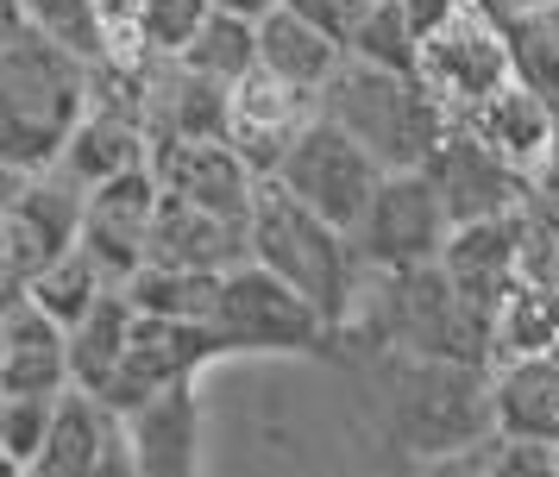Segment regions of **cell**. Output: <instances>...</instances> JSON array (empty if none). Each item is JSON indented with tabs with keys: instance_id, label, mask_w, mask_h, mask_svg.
Segmentation results:
<instances>
[{
	"instance_id": "cell-1",
	"label": "cell",
	"mask_w": 559,
	"mask_h": 477,
	"mask_svg": "<svg viewBox=\"0 0 559 477\" xmlns=\"http://www.w3.org/2000/svg\"><path fill=\"white\" fill-rule=\"evenodd\" d=\"M378 351V390L390 415V440L408 458H465L497 440V402L490 371L472 365H433L408 351Z\"/></svg>"
},
{
	"instance_id": "cell-2",
	"label": "cell",
	"mask_w": 559,
	"mask_h": 477,
	"mask_svg": "<svg viewBox=\"0 0 559 477\" xmlns=\"http://www.w3.org/2000/svg\"><path fill=\"white\" fill-rule=\"evenodd\" d=\"M252 264H264L277 283H289L333 326V339L353 326L358 301H365V283H371V271L358 264L353 232L314 220L308 207H296L283 195L277 182H264V195L252 207Z\"/></svg>"
},
{
	"instance_id": "cell-3",
	"label": "cell",
	"mask_w": 559,
	"mask_h": 477,
	"mask_svg": "<svg viewBox=\"0 0 559 477\" xmlns=\"http://www.w3.org/2000/svg\"><path fill=\"white\" fill-rule=\"evenodd\" d=\"M82 120H88V63L45 38L0 50V164L26 176L57 170Z\"/></svg>"
},
{
	"instance_id": "cell-4",
	"label": "cell",
	"mask_w": 559,
	"mask_h": 477,
	"mask_svg": "<svg viewBox=\"0 0 559 477\" xmlns=\"http://www.w3.org/2000/svg\"><path fill=\"white\" fill-rule=\"evenodd\" d=\"M321 120L340 126L353 145L371 151L383 176L428 170L433 145H440L447 126H453L415 75L371 70V63H353V57H346V70L321 88Z\"/></svg>"
},
{
	"instance_id": "cell-5",
	"label": "cell",
	"mask_w": 559,
	"mask_h": 477,
	"mask_svg": "<svg viewBox=\"0 0 559 477\" xmlns=\"http://www.w3.org/2000/svg\"><path fill=\"white\" fill-rule=\"evenodd\" d=\"M415 82L433 95V107L447 120H472L484 100H497L515 82V57H509L503 20L472 0L459 20H447L433 38H421V70Z\"/></svg>"
},
{
	"instance_id": "cell-6",
	"label": "cell",
	"mask_w": 559,
	"mask_h": 477,
	"mask_svg": "<svg viewBox=\"0 0 559 477\" xmlns=\"http://www.w3.org/2000/svg\"><path fill=\"white\" fill-rule=\"evenodd\" d=\"M214 333L227 339V351H302V358H321L333 339V326L308 308L289 283L264 271V264H239V271L221 276V301H214Z\"/></svg>"
},
{
	"instance_id": "cell-7",
	"label": "cell",
	"mask_w": 559,
	"mask_h": 477,
	"mask_svg": "<svg viewBox=\"0 0 559 477\" xmlns=\"http://www.w3.org/2000/svg\"><path fill=\"white\" fill-rule=\"evenodd\" d=\"M447 239H453V214L421 170L383 176L371 214L358 220L353 246L358 264L371 276H408V271H433L447 258Z\"/></svg>"
},
{
	"instance_id": "cell-8",
	"label": "cell",
	"mask_w": 559,
	"mask_h": 477,
	"mask_svg": "<svg viewBox=\"0 0 559 477\" xmlns=\"http://www.w3.org/2000/svg\"><path fill=\"white\" fill-rule=\"evenodd\" d=\"M271 182H277L296 207H308L314 220L340 226V232H358V220L371 214V201H378V189H383V170H378V157L365 145H353L340 126L314 120L302 132V145L283 157V170L271 176Z\"/></svg>"
},
{
	"instance_id": "cell-9",
	"label": "cell",
	"mask_w": 559,
	"mask_h": 477,
	"mask_svg": "<svg viewBox=\"0 0 559 477\" xmlns=\"http://www.w3.org/2000/svg\"><path fill=\"white\" fill-rule=\"evenodd\" d=\"M221 358H233V351H227V339H221L214 326L145 321V314H139L132 346H127V358H120V371H114V383H107L102 402L127 421V415L145 408V402L170 396V390H189V383H195L207 365H221Z\"/></svg>"
},
{
	"instance_id": "cell-10",
	"label": "cell",
	"mask_w": 559,
	"mask_h": 477,
	"mask_svg": "<svg viewBox=\"0 0 559 477\" xmlns=\"http://www.w3.org/2000/svg\"><path fill=\"white\" fill-rule=\"evenodd\" d=\"M321 120V95H302V88H283L258 70L246 75L227 95V145L252 164L258 182H271L283 170V157L302 145V132Z\"/></svg>"
},
{
	"instance_id": "cell-11",
	"label": "cell",
	"mask_w": 559,
	"mask_h": 477,
	"mask_svg": "<svg viewBox=\"0 0 559 477\" xmlns=\"http://www.w3.org/2000/svg\"><path fill=\"white\" fill-rule=\"evenodd\" d=\"M152 176L164 195L189 201L202 214L252 226V207L264 195V182L252 176V164L227 145V139H189V145H157L152 151Z\"/></svg>"
},
{
	"instance_id": "cell-12",
	"label": "cell",
	"mask_w": 559,
	"mask_h": 477,
	"mask_svg": "<svg viewBox=\"0 0 559 477\" xmlns=\"http://www.w3.org/2000/svg\"><path fill=\"white\" fill-rule=\"evenodd\" d=\"M440 189V201H447V214H453V226H478V220H509L522 201L534 195L522 176L509 170L497 151H484L465 126H447V139L433 145L428 170H421Z\"/></svg>"
},
{
	"instance_id": "cell-13",
	"label": "cell",
	"mask_w": 559,
	"mask_h": 477,
	"mask_svg": "<svg viewBox=\"0 0 559 477\" xmlns=\"http://www.w3.org/2000/svg\"><path fill=\"white\" fill-rule=\"evenodd\" d=\"M157 189L152 170H132L120 182H107L88 195V214H82V251L107 271L114 289H127L132 276L145 271V251H152V226H157Z\"/></svg>"
},
{
	"instance_id": "cell-14",
	"label": "cell",
	"mask_w": 559,
	"mask_h": 477,
	"mask_svg": "<svg viewBox=\"0 0 559 477\" xmlns=\"http://www.w3.org/2000/svg\"><path fill=\"white\" fill-rule=\"evenodd\" d=\"M453 126H465L484 151H497L528 189H559V120L522 82H509L497 100H484L472 120H453Z\"/></svg>"
},
{
	"instance_id": "cell-15",
	"label": "cell",
	"mask_w": 559,
	"mask_h": 477,
	"mask_svg": "<svg viewBox=\"0 0 559 477\" xmlns=\"http://www.w3.org/2000/svg\"><path fill=\"white\" fill-rule=\"evenodd\" d=\"M82 214H88V189H76L63 170H45L26 182L20 207L0 226V239L13 251V264L26 271V283L45 264H57V258H70L82 246Z\"/></svg>"
},
{
	"instance_id": "cell-16",
	"label": "cell",
	"mask_w": 559,
	"mask_h": 477,
	"mask_svg": "<svg viewBox=\"0 0 559 477\" xmlns=\"http://www.w3.org/2000/svg\"><path fill=\"white\" fill-rule=\"evenodd\" d=\"M145 264L195 271V276H227V271H239V264H252V226L221 220V214H202V207H189V201L164 195L157 201V226H152Z\"/></svg>"
},
{
	"instance_id": "cell-17",
	"label": "cell",
	"mask_w": 559,
	"mask_h": 477,
	"mask_svg": "<svg viewBox=\"0 0 559 477\" xmlns=\"http://www.w3.org/2000/svg\"><path fill=\"white\" fill-rule=\"evenodd\" d=\"M440 271L459 296L472 301L478 314L497 321V308L509 301V289L522 283V258H515V220H478V226H453Z\"/></svg>"
},
{
	"instance_id": "cell-18",
	"label": "cell",
	"mask_w": 559,
	"mask_h": 477,
	"mask_svg": "<svg viewBox=\"0 0 559 477\" xmlns=\"http://www.w3.org/2000/svg\"><path fill=\"white\" fill-rule=\"evenodd\" d=\"M127 446L145 477H202V396H195V383L127 415Z\"/></svg>"
},
{
	"instance_id": "cell-19",
	"label": "cell",
	"mask_w": 559,
	"mask_h": 477,
	"mask_svg": "<svg viewBox=\"0 0 559 477\" xmlns=\"http://www.w3.org/2000/svg\"><path fill=\"white\" fill-rule=\"evenodd\" d=\"M7 365H0V396H63L70 390V333L20 301L13 314H0Z\"/></svg>"
},
{
	"instance_id": "cell-20",
	"label": "cell",
	"mask_w": 559,
	"mask_h": 477,
	"mask_svg": "<svg viewBox=\"0 0 559 477\" xmlns=\"http://www.w3.org/2000/svg\"><path fill=\"white\" fill-rule=\"evenodd\" d=\"M490 402H497V440L559 446V358L497 365L490 371Z\"/></svg>"
},
{
	"instance_id": "cell-21",
	"label": "cell",
	"mask_w": 559,
	"mask_h": 477,
	"mask_svg": "<svg viewBox=\"0 0 559 477\" xmlns=\"http://www.w3.org/2000/svg\"><path fill=\"white\" fill-rule=\"evenodd\" d=\"M258 70L283 82V88H302V95H321L333 75L346 70V45H333L321 25L296 20L289 7L271 13L258 25Z\"/></svg>"
},
{
	"instance_id": "cell-22",
	"label": "cell",
	"mask_w": 559,
	"mask_h": 477,
	"mask_svg": "<svg viewBox=\"0 0 559 477\" xmlns=\"http://www.w3.org/2000/svg\"><path fill=\"white\" fill-rule=\"evenodd\" d=\"M114 440H120V415L102 396L63 390L51 415V440L38 452L32 477H95V465L114 452Z\"/></svg>"
},
{
	"instance_id": "cell-23",
	"label": "cell",
	"mask_w": 559,
	"mask_h": 477,
	"mask_svg": "<svg viewBox=\"0 0 559 477\" xmlns=\"http://www.w3.org/2000/svg\"><path fill=\"white\" fill-rule=\"evenodd\" d=\"M57 170L70 176L76 189L95 195V189H107V182H120L132 170H152V139H145L139 120H120V114H95L88 107V120L76 126V139H70Z\"/></svg>"
},
{
	"instance_id": "cell-24",
	"label": "cell",
	"mask_w": 559,
	"mask_h": 477,
	"mask_svg": "<svg viewBox=\"0 0 559 477\" xmlns=\"http://www.w3.org/2000/svg\"><path fill=\"white\" fill-rule=\"evenodd\" d=\"M132 326H139V314H132L127 289L102 296V308L88 321L70 326V390L107 396V383H114V371H120V358L132 346Z\"/></svg>"
},
{
	"instance_id": "cell-25",
	"label": "cell",
	"mask_w": 559,
	"mask_h": 477,
	"mask_svg": "<svg viewBox=\"0 0 559 477\" xmlns=\"http://www.w3.org/2000/svg\"><path fill=\"white\" fill-rule=\"evenodd\" d=\"M528 358H559V289L547 283H515L497 308V365H528Z\"/></svg>"
},
{
	"instance_id": "cell-26",
	"label": "cell",
	"mask_w": 559,
	"mask_h": 477,
	"mask_svg": "<svg viewBox=\"0 0 559 477\" xmlns=\"http://www.w3.org/2000/svg\"><path fill=\"white\" fill-rule=\"evenodd\" d=\"M102 296H114V283H107V271L88 258V251H70V258H57V264H45V271L26 283V301L38 308V314H51L63 333L70 326H82L95 308H102Z\"/></svg>"
},
{
	"instance_id": "cell-27",
	"label": "cell",
	"mask_w": 559,
	"mask_h": 477,
	"mask_svg": "<svg viewBox=\"0 0 559 477\" xmlns=\"http://www.w3.org/2000/svg\"><path fill=\"white\" fill-rule=\"evenodd\" d=\"M127 301H132V314H145V321L214 326L221 276H195V271H164V264H145V271L127 283Z\"/></svg>"
},
{
	"instance_id": "cell-28",
	"label": "cell",
	"mask_w": 559,
	"mask_h": 477,
	"mask_svg": "<svg viewBox=\"0 0 559 477\" xmlns=\"http://www.w3.org/2000/svg\"><path fill=\"white\" fill-rule=\"evenodd\" d=\"M32 32L45 45L70 50L76 63H107L114 57V20H107V0H32Z\"/></svg>"
},
{
	"instance_id": "cell-29",
	"label": "cell",
	"mask_w": 559,
	"mask_h": 477,
	"mask_svg": "<svg viewBox=\"0 0 559 477\" xmlns=\"http://www.w3.org/2000/svg\"><path fill=\"white\" fill-rule=\"evenodd\" d=\"M177 63L189 75H202V82H214V88L233 95L246 75H258V25H239V20H227V13H214Z\"/></svg>"
},
{
	"instance_id": "cell-30",
	"label": "cell",
	"mask_w": 559,
	"mask_h": 477,
	"mask_svg": "<svg viewBox=\"0 0 559 477\" xmlns=\"http://www.w3.org/2000/svg\"><path fill=\"white\" fill-rule=\"evenodd\" d=\"M207 20H214V0H132L120 57H182Z\"/></svg>"
},
{
	"instance_id": "cell-31",
	"label": "cell",
	"mask_w": 559,
	"mask_h": 477,
	"mask_svg": "<svg viewBox=\"0 0 559 477\" xmlns=\"http://www.w3.org/2000/svg\"><path fill=\"white\" fill-rule=\"evenodd\" d=\"M353 63H371V70H390V75H415L421 70V38L408 32L403 7L390 0V7H371L365 25L353 32V45H346Z\"/></svg>"
},
{
	"instance_id": "cell-32",
	"label": "cell",
	"mask_w": 559,
	"mask_h": 477,
	"mask_svg": "<svg viewBox=\"0 0 559 477\" xmlns=\"http://www.w3.org/2000/svg\"><path fill=\"white\" fill-rule=\"evenodd\" d=\"M51 415H57V396H0V458L32 472L45 440H51Z\"/></svg>"
},
{
	"instance_id": "cell-33",
	"label": "cell",
	"mask_w": 559,
	"mask_h": 477,
	"mask_svg": "<svg viewBox=\"0 0 559 477\" xmlns=\"http://www.w3.org/2000/svg\"><path fill=\"white\" fill-rule=\"evenodd\" d=\"M283 7H289L296 20L321 25V32H328L333 45H353V32L365 25V13H371L365 0H283Z\"/></svg>"
},
{
	"instance_id": "cell-34",
	"label": "cell",
	"mask_w": 559,
	"mask_h": 477,
	"mask_svg": "<svg viewBox=\"0 0 559 477\" xmlns=\"http://www.w3.org/2000/svg\"><path fill=\"white\" fill-rule=\"evenodd\" d=\"M396 7H403V20H408L415 38H433V32H440L447 20H459L472 0H396Z\"/></svg>"
},
{
	"instance_id": "cell-35",
	"label": "cell",
	"mask_w": 559,
	"mask_h": 477,
	"mask_svg": "<svg viewBox=\"0 0 559 477\" xmlns=\"http://www.w3.org/2000/svg\"><path fill=\"white\" fill-rule=\"evenodd\" d=\"M32 32V0H0V50H20Z\"/></svg>"
},
{
	"instance_id": "cell-36",
	"label": "cell",
	"mask_w": 559,
	"mask_h": 477,
	"mask_svg": "<svg viewBox=\"0 0 559 477\" xmlns=\"http://www.w3.org/2000/svg\"><path fill=\"white\" fill-rule=\"evenodd\" d=\"M214 13H227L239 25H264L271 13H283V0H214Z\"/></svg>"
},
{
	"instance_id": "cell-37",
	"label": "cell",
	"mask_w": 559,
	"mask_h": 477,
	"mask_svg": "<svg viewBox=\"0 0 559 477\" xmlns=\"http://www.w3.org/2000/svg\"><path fill=\"white\" fill-rule=\"evenodd\" d=\"M95 477H145V472H139V458H132V446H127V421H120V440H114V452L95 465Z\"/></svg>"
},
{
	"instance_id": "cell-38",
	"label": "cell",
	"mask_w": 559,
	"mask_h": 477,
	"mask_svg": "<svg viewBox=\"0 0 559 477\" xmlns=\"http://www.w3.org/2000/svg\"><path fill=\"white\" fill-rule=\"evenodd\" d=\"M26 170H13V164H0V226H7V214L20 207V195H26Z\"/></svg>"
},
{
	"instance_id": "cell-39",
	"label": "cell",
	"mask_w": 559,
	"mask_h": 477,
	"mask_svg": "<svg viewBox=\"0 0 559 477\" xmlns=\"http://www.w3.org/2000/svg\"><path fill=\"white\" fill-rule=\"evenodd\" d=\"M490 13H534V7H554V0H484Z\"/></svg>"
},
{
	"instance_id": "cell-40",
	"label": "cell",
	"mask_w": 559,
	"mask_h": 477,
	"mask_svg": "<svg viewBox=\"0 0 559 477\" xmlns=\"http://www.w3.org/2000/svg\"><path fill=\"white\" fill-rule=\"evenodd\" d=\"M0 477H26V465H13V458H0Z\"/></svg>"
},
{
	"instance_id": "cell-41",
	"label": "cell",
	"mask_w": 559,
	"mask_h": 477,
	"mask_svg": "<svg viewBox=\"0 0 559 477\" xmlns=\"http://www.w3.org/2000/svg\"><path fill=\"white\" fill-rule=\"evenodd\" d=\"M0 365H7V339H0Z\"/></svg>"
},
{
	"instance_id": "cell-42",
	"label": "cell",
	"mask_w": 559,
	"mask_h": 477,
	"mask_svg": "<svg viewBox=\"0 0 559 477\" xmlns=\"http://www.w3.org/2000/svg\"><path fill=\"white\" fill-rule=\"evenodd\" d=\"M365 7H390V0H365Z\"/></svg>"
},
{
	"instance_id": "cell-43",
	"label": "cell",
	"mask_w": 559,
	"mask_h": 477,
	"mask_svg": "<svg viewBox=\"0 0 559 477\" xmlns=\"http://www.w3.org/2000/svg\"><path fill=\"white\" fill-rule=\"evenodd\" d=\"M26 477H32V472H26Z\"/></svg>"
}]
</instances>
